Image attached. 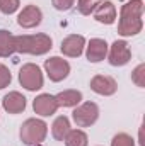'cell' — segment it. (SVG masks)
<instances>
[{
  "label": "cell",
  "instance_id": "cell-1",
  "mask_svg": "<svg viewBox=\"0 0 145 146\" xmlns=\"http://www.w3.org/2000/svg\"><path fill=\"white\" fill-rule=\"evenodd\" d=\"M142 0H132L121 7V19L118 26V33L121 36H135L142 31Z\"/></svg>",
  "mask_w": 145,
  "mask_h": 146
},
{
  "label": "cell",
  "instance_id": "cell-2",
  "mask_svg": "<svg viewBox=\"0 0 145 146\" xmlns=\"http://www.w3.org/2000/svg\"><path fill=\"white\" fill-rule=\"evenodd\" d=\"M14 48L19 53L29 54H44L51 49V39L46 34H33V36L14 37Z\"/></svg>",
  "mask_w": 145,
  "mask_h": 146
},
{
  "label": "cell",
  "instance_id": "cell-3",
  "mask_svg": "<svg viewBox=\"0 0 145 146\" xmlns=\"http://www.w3.org/2000/svg\"><path fill=\"white\" fill-rule=\"evenodd\" d=\"M48 126L39 119H28L21 126V139L26 145H38L46 138Z\"/></svg>",
  "mask_w": 145,
  "mask_h": 146
},
{
  "label": "cell",
  "instance_id": "cell-4",
  "mask_svg": "<svg viewBox=\"0 0 145 146\" xmlns=\"http://www.w3.org/2000/svg\"><path fill=\"white\" fill-rule=\"evenodd\" d=\"M19 82L28 90H39L43 87V73L39 70V66L33 63L24 65L19 72Z\"/></svg>",
  "mask_w": 145,
  "mask_h": 146
},
{
  "label": "cell",
  "instance_id": "cell-5",
  "mask_svg": "<svg viewBox=\"0 0 145 146\" xmlns=\"http://www.w3.org/2000/svg\"><path fill=\"white\" fill-rule=\"evenodd\" d=\"M97 115H99V109L94 102H85L73 110V121L80 127H87L94 124L97 121Z\"/></svg>",
  "mask_w": 145,
  "mask_h": 146
},
{
  "label": "cell",
  "instance_id": "cell-6",
  "mask_svg": "<svg viewBox=\"0 0 145 146\" xmlns=\"http://www.w3.org/2000/svg\"><path fill=\"white\" fill-rule=\"evenodd\" d=\"M44 70L48 73L50 80H53V82H62V80L67 78V75L70 73V65H68L65 60H62V58H58V56H53V58H50V60L44 61Z\"/></svg>",
  "mask_w": 145,
  "mask_h": 146
},
{
  "label": "cell",
  "instance_id": "cell-7",
  "mask_svg": "<svg viewBox=\"0 0 145 146\" xmlns=\"http://www.w3.org/2000/svg\"><path fill=\"white\" fill-rule=\"evenodd\" d=\"M130 58H132V51L128 44L125 41H114L109 51V63L113 66H123L130 61Z\"/></svg>",
  "mask_w": 145,
  "mask_h": 146
},
{
  "label": "cell",
  "instance_id": "cell-8",
  "mask_svg": "<svg viewBox=\"0 0 145 146\" xmlns=\"http://www.w3.org/2000/svg\"><path fill=\"white\" fill-rule=\"evenodd\" d=\"M91 88L99 94V95H113L118 88L114 78H111L108 75H96L91 80Z\"/></svg>",
  "mask_w": 145,
  "mask_h": 146
},
{
  "label": "cell",
  "instance_id": "cell-9",
  "mask_svg": "<svg viewBox=\"0 0 145 146\" xmlns=\"http://www.w3.org/2000/svg\"><path fill=\"white\" fill-rule=\"evenodd\" d=\"M33 107H34V112L39 114V115H51L55 114L56 109H58V104H56V99L50 94H41L38 95L33 102Z\"/></svg>",
  "mask_w": 145,
  "mask_h": 146
},
{
  "label": "cell",
  "instance_id": "cell-10",
  "mask_svg": "<svg viewBox=\"0 0 145 146\" xmlns=\"http://www.w3.org/2000/svg\"><path fill=\"white\" fill-rule=\"evenodd\" d=\"M41 17H43V14H41V10L38 9L36 5H28V7H24L22 12L19 14L17 22H19L21 27L31 29V27H34V26H38V24L41 22Z\"/></svg>",
  "mask_w": 145,
  "mask_h": 146
},
{
  "label": "cell",
  "instance_id": "cell-11",
  "mask_svg": "<svg viewBox=\"0 0 145 146\" xmlns=\"http://www.w3.org/2000/svg\"><path fill=\"white\" fill-rule=\"evenodd\" d=\"M84 44H85V39L82 36H77V34H72V36L65 37L62 41V53L70 56V58H77L82 54L84 51Z\"/></svg>",
  "mask_w": 145,
  "mask_h": 146
},
{
  "label": "cell",
  "instance_id": "cell-12",
  "mask_svg": "<svg viewBox=\"0 0 145 146\" xmlns=\"http://www.w3.org/2000/svg\"><path fill=\"white\" fill-rule=\"evenodd\" d=\"M2 106L9 114H19L26 109V97L21 95L19 92H10L3 97Z\"/></svg>",
  "mask_w": 145,
  "mask_h": 146
},
{
  "label": "cell",
  "instance_id": "cell-13",
  "mask_svg": "<svg viewBox=\"0 0 145 146\" xmlns=\"http://www.w3.org/2000/svg\"><path fill=\"white\" fill-rule=\"evenodd\" d=\"M94 17L97 22H103V24H113L114 19H116V9L114 5L104 0V2H99V5L94 9Z\"/></svg>",
  "mask_w": 145,
  "mask_h": 146
},
{
  "label": "cell",
  "instance_id": "cell-14",
  "mask_svg": "<svg viewBox=\"0 0 145 146\" xmlns=\"http://www.w3.org/2000/svg\"><path fill=\"white\" fill-rule=\"evenodd\" d=\"M108 53V44L104 39H91L89 46H87V60L92 63H97L101 60H104Z\"/></svg>",
  "mask_w": 145,
  "mask_h": 146
},
{
  "label": "cell",
  "instance_id": "cell-15",
  "mask_svg": "<svg viewBox=\"0 0 145 146\" xmlns=\"http://www.w3.org/2000/svg\"><path fill=\"white\" fill-rule=\"evenodd\" d=\"M55 99H56L58 107L60 106H63V107H73V106H77L82 100V94L79 90H65V92L58 94Z\"/></svg>",
  "mask_w": 145,
  "mask_h": 146
},
{
  "label": "cell",
  "instance_id": "cell-16",
  "mask_svg": "<svg viewBox=\"0 0 145 146\" xmlns=\"http://www.w3.org/2000/svg\"><path fill=\"white\" fill-rule=\"evenodd\" d=\"M68 131H70V122H68V119H67L65 115L56 117L55 122H53V126H51V133H53V136H55L58 141H63L65 136L68 134Z\"/></svg>",
  "mask_w": 145,
  "mask_h": 146
},
{
  "label": "cell",
  "instance_id": "cell-17",
  "mask_svg": "<svg viewBox=\"0 0 145 146\" xmlns=\"http://www.w3.org/2000/svg\"><path fill=\"white\" fill-rule=\"evenodd\" d=\"M14 51H15V48H14V36L9 31L2 29L0 31V58L10 56Z\"/></svg>",
  "mask_w": 145,
  "mask_h": 146
},
{
  "label": "cell",
  "instance_id": "cell-18",
  "mask_svg": "<svg viewBox=\"0 0 145 146\" xmlns=\"http://www.w3.org/2000/svg\"><path fill=\"white\" fill-rule=\"evenodd\" d=\"M63 141L67 146H87V134L79 129H70Z\"/></svg>",
  "mask_w": 145,
  "mask_h": 146
},
{
  "label": "cell",
  "instance_id": "cell-19",
  "mask_svg": "<svg viewBox=\"0 0 145 146\" xmlns=\"http://www.w3.org/2000/svg\"><path fill=\"white\" fill-rule=\"evenodd\" d=\"M99 2H101V0H79L77 7H79L80 14H84V15H89L91 12H94V9L99 5Z\"/></svg>",
  "mask_w": 145,
  "mask_h": 146
},
{
  "label": "cell",
  "instance_id": "cell-20",
  "mask_svg": "<svg viewBox=\"0 0 145 146\" xmlns=\"http://www.w3.org/2000/svg\"><path fill=\"white\" fill-rule=\"evenodd\" d=\"M132 80H133L138 87H145V65L144 63L138 65V66L133 70V73H132Z\"/></svg>",
  "mask_w": 145,
  "mask_h": 146
},
{
  "label": "cell",
  "instance_id": "cell-21",
  "mask_svg": "<svg viewBox=\"0 0 145 146\" xmlns=\"http://www.w3.org/2000/svg\"><path fill=\"white\" fill-rule=\"evenodd\" d=\"M133 139H132V136H128V134H125V133H121V134H116L114 138H113V141H111V146H133Z\"/></svg>",
  "mask_w": 145,
  "mask_h": 146
},
{
  "label": "cell",
  "instance_id": "cell-22",
  "mask_svg": "<svg viewBox=\"0 0 145 146\" xmlns=\"http://www.w3.org/2000/svg\"><path fill=\"white\" fill-rule=\"evenodd\" d=\"M19 9V0H0V10L3 14H14Z\"/></svg>",
  "mask_w": 145,
  "mask_h": 146
},
{
  "label": "cell",
  "instance_id": "cell-23",
  "mask_svg": "<svg viewBox=\"0 0 145 146\" xmlns=\"http://www.w3.org/2000/svg\"><path fill=\"white\" fill-rule=\"evenodd\" d=\"M12 80V75L5 65H0V88H5Z\"/></svg>",
  "mask_w": 145,
  "mask_h": 146
},
{
  "label": "cell",
  "instance_id": "cell-24",
  "mask_svg": "<svg viewBox=\"0 0 145 146\" xmlns=\"http://www.w3.org/2000/svg\"><path fill=\"white\" fill-rule=\"evenodd\" d=\"M51 2H53L55 9H58V10H68L73 5V0H51Z\"/></svg>",
  "mask_w": 145,
  "mask_h": 146
}]
</instances>
